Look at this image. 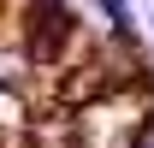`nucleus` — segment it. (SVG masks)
Masks as SVG:
<instances>
[{"label": "nucleus", "instance_id": "obj_1", "mask_svg": "<svg viewBox=\"0 0 154 148\" xmlns=\"http://www.w3.org/2000/svg\"><path fill=\"white\" fill-rule=\"evenodd\" d=\"M142 148H154V130H148V136H142Z\"/></svg>", "mask_w": 154, "mask_h": 148}]
</instances>
